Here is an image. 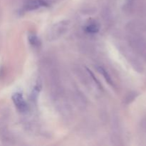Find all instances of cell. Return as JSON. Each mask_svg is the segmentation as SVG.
I'll list each match as a JSON object with an SVG mask.
<instances>
[{
  "instance_id": "cell-1",
  "label": "cell",
  "mask_w": 146,
  "mask_h": 146,
  "mask_svg": "<svg viewBox=\"0 0 146 146\" xmlns=\"http://www.w3.org/2000/svg\"><path fill=\"white\" fill-rule=\"evenodd\" d=\"M12 101L20 112H24L27 110V104L21 93H15L13 94Z\"/></svg>"
},
{
  "instance_id": "cell-5",
  "label": "cell",
  "mask_w": 146,
  "mask_h": 146,
  "mask_svg": "<svg viewBox=\"0 0 146 146\" xmlns=\"http://www.w3.org/2000/svg\"><path fill=\"white\" fill-rule=\"evenodd\" d=\"M29 41L30 44L33 46H38V37L34 34H31L29 36Z\"/></svg>"
},
{
  "instance_id": "cell-4",
  "label": "cell",
  "mask_w": 146,
  "mask_h": 146,
  "mask_svg": "<svg viewBox=\"0 0 146 146\" xmlns=\"http://www.w3.org/2000/svg\"><path fill=\"white\" fill-rule=\"evenodd\" d=\"M98 71H99V72L101 73V74H103V76H104V78H105L106 81L110 85H112L113 84L112 80H111V76H110L109 74H108V72H107V71L103 68V67H98Z\"/></svg>"
},
{
  "instance_id": "cell-3",
  "label": "cell",
  "mask_w": 146,
  "mask_h": 146,
  "mask_svg": "<svg viewBox=\"0 0 146 146\" xmlns=\"http://www.w3.org/2000/svg\"><path fill=\"white\" fill-rule=\"evenodd\" d=\"M85 31L88 34H96L99 31V26L96 23H91L86 27Z\"/></svg>"
},
{
  "instance_id": "cell-2",
  "label": "cell",
  "mask_w": 146,
  "mask_h": 146,
  "mask_svg": "<svg viewBox=\"0 0 146 146\" xmlns=\"http://www.w3.org/2000/svg\"><path fill=\"white\" fill-rule=\"evenodd\" d=\"M44 7H48V3L44 0H32L26 4L25 9L27 11H32Z\"/></svg>"
}]
</instances>
